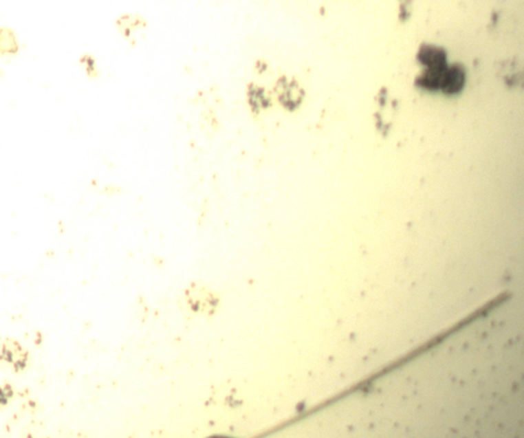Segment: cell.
Instances as JSON below:
<instances>
[{
    "instance_id": "cell-1",
    "label": "cell",
    "mask_w": 524,
    "mask_h": 438,
    "mask_svg": "<svg viewBox=\"0 0 524 438\" xmlns=\"http://www.w3.org/2000/svg\"><path fill=\"white\" fill-rule=\"evenodd\" d=\"M466 83V71L461 65L448 66L442 74L439 89L444 94H455L460 92Z\"/></svg>"
},
{
    "instance_id": "cell-2",
    "label": "cell",
    "mask_w": 524,
    "mask_h": 438,
    "mask_svg": "<svg viewBox=\"0 0 524 438\" xmlns=\"http://www.w3.org/2000/svg\"><path fill=\"white\" fill-rule=\"evenodd\" d=\"M418 60L421 64L426 66V69L441 70L448 67L446 52L444 48L435 45L424 44L421 46L418 52Z\"/></svg>"
},
{
    "instance_id": "cell-3",
    "label": "cell",
    "mask_w": 524,
    "mask_h": 438,
    "mask_svg": "<svg viewBox=\"0 0 524 438\" xmlns=\"http://www.w3.org/2000/svg\"><path fill=\"white\" fill-rule=\"evenodd\" d=\"M448 68V67H446ZM446 69L437 70V69H426L420 76L417 78V87L424 88L427 90H437L440 87L442 74Z\"/></svg>"
}]
</instances>
